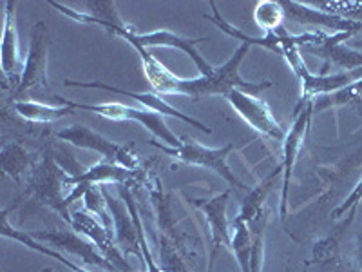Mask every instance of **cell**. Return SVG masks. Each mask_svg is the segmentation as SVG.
Returning <instances> with one entry per match:
<instances>
[{
  "instance_id": "6da1fadb",
  "label": "cell",
  "mask_w": 362,
  "mask_h": 272,
  "mask_svg": "<svg viewBox=\"0 0 362 272\" xmlns=\"http://www.w3.org/2000/svg\"><path fill=\"white\" fill-rule=\"evenodd\" d=\"M248 51H250V45L241 44L223 66L214 67V73L210 74V76H203L202 74L198 79L189 80L177 76L173 95H185L190 96L194 102H198V100L206 98V96H226L230 91L239 89L252 96H259L263 91L270 89L272 82L270 80H264V82H247V80L241 79L239 66H241L243 58L248 55Z\"/></svg>"
},
{
  "instance_id": "7a4b0ae2",
  "label": "cell",
  "mask_w": 362,
  "mask_h": 272,
  "mask_svg": "<svg viewBox=\"0 0 362 272\" xmlns=\"http://www.w3.org/2000/svg\"><path fill=\"white\" fill-rule=\"evenodd\" d=\"M47 50H49V33L45 22H37L31 31L29 53L25 58L21 84L13 91L15 102H21L25 96H33L35 102H40V96H51L54 102L62 103V96L54 95L47 82Z\"/></svg>"
},
{
  "instance_id": "3957f363",
  "label": "cell",
  "mask_w": 362,
  "mask_h": 272,
  "mask_svg": "<svg viewBox=\"0 0 362 272\" xmlns=\"http://www.w3.org/2000/svg\"><path fill=\"white\" fill-rule=\"evenodd\" d=\"M69 174L54 162L51 149L44 151L37 164L33 165V169L29 173V189L35 194V198L42 203V205L49 207L54 212L62 216L71 225V212L67 210L66 196H64V189L66 187V180Z\"/></svg>"
},
{
  "instance_id": "277c9868",
  "label": "cell",
  "mask_w": 362,
  "mask_h": 272,
  "mask_svg": "<svg viewBox=\"0 0 362 272\" xmlns=\"http://www.w3.org/2000/svg\"><path fill=\"white\" fill-rule=\"evenodd\" d=\"M151 145L160 149L161 153L169 154V157L183 162V164L198 165V167L210 169L212 173L221 176L225 181H228L230 186H234L235 189H241V187H243V183L238 180V176H235V174L232 173L230 167H228V157L235 151V145L226 144L223 145V147L210 149L198 144V142L189 140V138H185V142H181L180 147H169V145H165L156 140L151 142Z\"/></svg>"
},
{
  "instance_id": "5b68a950",
  "label": "cell",
  "mask_w": 362,
  "mask_h": 272,
  "mask_svg": "<svg viewBox=\"0 0 362 272\" xmlns=\"http://www.w3.org/2000/svg\"><path fill=\"white\" fill-rule=\"evenodd\" d=\"M67 106L76 111V109H82V111L95 113V115L103 116V118L109 120H132L136 124H141L144 128H147L148 131L156 136L158 140L163 142L165 145L169 147H180L181 142L169 128L165 124L163 115L156 111H151V109H136L129 108V106H124V103H78V102H71L67 100Z\"/></svg>"
},
{
  "instance_id": "8992f818",
  "label": "cell",
  "mask_w": 362,
  "mask_h": 272,
  "mask_svg": "<svg viewBox=\"0 0 362 272\" xmlns=\"http://www.w3.org/2000/svg\"><path fill=\"white\" fill-rule=\"evenodd\" d=\"M57 138L64 140L66 144L74 145V147L95 151V153L102 154L105 162L124 165V167L131 171H140V158L132 153V149L129 145H122L107 140L105 136H102L100 132L93 131V129L86 128L82 124L69 125V128L58 131Z\"/></svg>"
},
{
  "instance_id": "52a82bcc",
  "label": "cell",
  "mask_w": 362,
  "mask_h": 272,
  "mask_svg": "<svg viewBox=\"0 0 362 272\" xmlns=\"http://www.w3.org/2000/svg\"><path fill=\"white\" fill-rule=\"evenodd\" d=\"M210 8H212L214 15H210V17L205 18L210 22H214V24L221 29L223 33L235 38V40H241L243 44L250 45V47L252 45H259V47H264V50L279 55V57H283L284 50L290 47V45H299L300 50H303L306 45L313 44V42L317 40V37H319V33H321V31H308V33L292 35L284 26H281L276 31H267L264 37H250V35H245L243 31L235 28V26L228 24V22L219 15V9L218 6H216V2H210Z\"/></svg>"
},
{
  "instance_id": "ba28073f",
  "label": "cell",
  "mask_w": 362,
  "mask_h": 272,
  "mask_svg": "<svg viewBox=\"0 0 362 272\" xmlns=\"http://www.w3.org/2000/svg\"><path fill=\"white\" fill-rule=\"evenodd\" d=\"M112 35H118V37L127 40L131 45L140 44L145 50H148V47H176V50L183 51V53H187L192 58L194 64L198 66L203 76H210V74L214 73V67L206 62L203 55L196 51V44L209 40V38H187L174 33V31H169V29H158V31H153V33H136L127 22L118 26Z\"/></svg>"
},
{
  "instance_id": "9c48e42d",
  "label": "cell",
  "mask_w": 362,
  "mask_h": 272,
  "mask_svg": "<svg viewBox=\"0 0 362 272\" xmlns=\"http://www.w3.org/2000/svg\"><path fill=\"white\" fill-rule=\"evenodd\" d=\"M313 115H315L313 113V102H299L296 113H293V122L290 125V131H286V138L283 142L284 157L283 164L279 165L283 169V194H281V218L283 220H286V215H288V191L293 165H296L300 149L305 145Z\"/></svg>"
},
{
  "instance_id": "30bf717a",
  "label": "cell",
  "mask_w": 362,
  "mask_h": 272,
  "mask_svg": "<svg viewBox=\"0 0 362 272\" xmlns=\"http://www.w3.org/2000/svg\"><path fill=\"white\" fill-rule=\"evenodd\" d=\"M71 227L74 232L82 234L90 244L95 245L116 268L118 272H136L129 265L127 258L122 254V251L116 245V239L112 232L107 231V227L103 225L95 215H90L89 210H76L71 212Z\"/></svg>"
},
{
  "instance_id": "8fae6325",
  "label": "cell",
  "mask_w": 362,
  "mask_h": 272,
  "mask_svg": "<svg viewBox=\"0 0 362 272\" xmlns=\"http://www.w3.org/2000/svg\"><path fill=\"white\" fill-rule=\"evenodd\" d=\"M354 37V33H325L321 31L317 40L313 44L303 47V51L313 55V57H319L325 60V66H322V73L326 74V71L329 67H335L337 73L342 71H354L362 67V53L358 51L350 50L346 42Z\"/></svg>"
},
{
  "instance_id": "7c38bea8",
  "label": "cell",
  "mask_w": 362,
  "mask_h": 272,
  "mask_svg": "<svg viewBox=\"0 0 362 272\" xmlns=\"http://www.w3.org/2000/svg\"><path fill=\"white\" fill-rule=\"evenodd\" d=\"M225 98L228 100V103L235 109V113H238L252 129H255V131L261 132V135L268 136L272 140L284 142L286 131H284L279 125V122L274 118V115H272L270 108H268L264 100H261L259 96L248 95V93H243V91L239 89L230 91Z\"/></svg>"
},
{
  "instance_id": "4fadbf2b",
  "label": "cell",
  "mask_w": 362,
  "mask_h": 272,
  "mask_svg": "<svg viewBox=\"0 0 362 272\" xmlns=\"http://www.w3.org/2000/svg\"><path fill=\"white\" fill-rule=\"evenodd\" d=\"M230 202V189L223 191L221 194H216L214 198L194 200V203L203 210L206 222L210 227V258H209V272L212 271L216 256L219 249L226 247L232 252V236H230V222L226 216V207Z\"/></svg>"
},
{
  "instance_id": "5bb4252c",
  "label": "cell",
  "mask_w": 362,
  "mask_h": 272,
  "mask_svg": "<svg viewBox=\"0 0 362 272\" xmlns=\"http://www.w3.org/2000/svg\"><path fill=\"white\" fill-rule=\"evenodd\" d=\"M284 11V18L290 22H296L300 26H310V28H315L317 31H321L319 28L334 29V33H358L362 31V22L348 21V18H342L339 15H332V13H326L322 9L315 8L310 2H296V0H284L281 2Z\"/></svg>"
},
{
  "instance_id": "9a60e30c",
  "label": "cell",
  "mask_w": 362,
  "mask_h": 272,
  "mask_svg": "<svg viewBox=\"0 0 362 272\" xmlns=\"http://www.w3.org/2000/svg\"><path fill=\"white\" fill-rule=\"evenodd\" d=\"M29 236L37 242H45V244L54 245V247L62 249V251L74 254L76 258L83 261V264L95 265V267L105 268L107 272H118V268L111 264V261L90 244L89 239L83 238L78 232L69 231H51V232H28Z\"/></svg>"
},
{
  "instance_id": "2e32d148",
  "label": "cell",
  "mask_w": 362,
  "mask_h": 272,
  "mask_svg": "<svg viewBox=\"0 0 362 272\" xmlns=\"http://www.w3.org/2000/svg\"><path fill=\"white\" fill-rule=\"evenodd\" d=\"M64 86H67V87H86V89L111 91V93H115V95H122V96H127V98L138 100V102H140L144 108H148L151 111H156V113H160V115H163V116H174V118L181 120V122H185V124L192 125V128L199 129V131L206 132V135H210V132H212V129L206 128L203 122H199V120L192 118V116H189V115H183V113L177 111L176 108H173L170 103L165 102V100L161 98L160 95H156V93H131V91L118 89V87L107 86V84H102V82H76V80H69V79L64 80Z\"/></svg>"
},
{
  "instance_id": "e0dca14e",
  "label": "cell",
  "mask_w": 362,
  "mask_h": 272,
  "mask_svg": "<svg viewBox=\"0 0 362 272\" xmlns=\"http://www.w3.org/2000/svg\"><path fill=\"white\" fill-rule=\"evenodd\" d=\"M102 193L107 202L109 212L112 216V227H115V239L122 254L129 256L134 254L136 258H140L144 261V252L140 247V239H138V232H136V225L132 222V216L129 212L127 205L124 200H116L107 187L102 186Z\"/></svg>"
},
{
  "instance_id": "ac0fdd59",
  "label": "cell",
  "mask_w": 362,
  "mask_h": 272,
  "mask_svg": "<svg viewBox=\"0 0 362 272\" xmlns=\"http://www.w3.org/2000/svg\"><path fill=\"white\" fill-rule=\"evenodd\" d=\"M4 33H2V73L8 80V87L17 89L24 67H21V55H18L17 37V17H15V2H4Z\"/></svg>"
},
{
  "instance_id": "d6986e66",
  "label": "cell",
  "mask_w": 362,
  "mask_h": 272,
  "mask_svg": "<svg viewBox=\"0 0 362 272\" xmlns=\"http://www.w3.org/2000/svg\"><path fill=\"white\" fill-rule=\"evenodd\" d=\"M38 158L40 157H37L35 153H29L28 149L22 144H18V142L6 144L2 147V154H0L2 171H4L6 176L13 178L17 183H22V178H24L25 173H31Z\"/></svg>"
},
{
  "instance_id": "ffe728a7",
  "label": "cell",
  "mask_w": 362,
  "mask_h": 272,
  "mask_svg": "<svg viewBox=\"0 0 362 272\" xmlns=\"http://www.w3.org/2000/svg\"><path fill=\"white\" fill-rule=\"evenodd\" d=\"M279 174H283V169L277 167L276 171H272V174H268V176L261 181L259 186H255L254 189L245 196L243 203H241V210H239V215L235 216V218L241 220V222L245 223H250L255 216L259 215L261 210L264 209L268 194L272 193V189L276 186V180Z\"/></svg>"
},
{
  "instance_id": "44dd1931",
  "label": "cell",
  "mask_w": 362,
  "mask_h": 272,
  "mask_svg": "<svg viewBox=\"0 0 362 272\" xmlns=\"http://www.w3.org/2000/svg\"><path fill=\"white\" fill-rule=\"evenodd\" d=\"M13 109L29 122H37V124H49L54 120H60L64 116L73 115L74 109L71 106H49L44 102H35V100H21V102H13Z\"/></svg>"
},
{
  "instance_id": "7402d4cb",
  "label": "cell",
  "mask_w": 362,
  "mask_h": 272,
  "mask_svg": "<svg viewBox=\"0 0 362 272\" xmlns=\"http://www.w3.org/2000/svg\"><path fill=\"white\" fill-rule=\"evenodd\" d=\"M0 232H2V236H4V238L15 239V242H18V244H22V245H25V247L31 249V251H37V252H40V254L49 256V258H53V260L60 261V264L66 265V267L69 268V271H73V272H89V271H86V268L78 267V265H74L73 261H69V260H67V258H64L62 254H58V252L51 251L49 247H44V245H42L40 242H37V239L31 238V236H29L28 232H22V231H18V229H13V227L9 225V222H8V212H6V210H4V212H2V223H0Z\"/></svg>"
},
{
  "instance_id": "603a6c76",
  "label": "cell",
  "mask_w": 362,
  "mask_h": 272,
  "mask_svg": "<svg viewBox=\"0 0 362 272\" xmlns=\"http://www.w3.org/2000/svg\"><path fill=\"white\" fill-rule=\"evenodd\" d=\"M362 102V79L357 82L350 84L344 89L337 91L334 95L321 96L313 100V113H322L332 108H342V106H351V103Z\"/></svg>"
},
{
  "instance_id": "cb8c5ba5",
  "label": "cell",
  "mask_w": 362,
  "mask_h": 272,
  "mask_svg": "<svg viewBox=\"0 0 362 272\" xmlns=\"http://www.w3.org/2000/svg\"><path fill=\"white\" fill-rule=\"evenodd\" d=\"M232 252L238 260L241 272H250L252 234L248 223L234 218V236H232Z\"/></svg>"
},
{
  "instance_id": "d4e9b609",
  "label": "cell",
  "mask_w": 362,
  "mask_h": 272,
  "mask_svg": "<svg viewBox=\"0 0 362 272\" xmlns=\"http://www.w3.org/2000/svg\"><path fill=\"white\" fill-rule=\"evenodd\" d=\"M268 212L263 209L259 215L255 216L248 227L252 234V254H250V272H261L263 268V256H264V232H267Z\"/></svg>"
},
{
  "instance_id": "484cf974",
  "label": "cell",
  "mask_w": 362,
  "mask_h": 272,
  "mask_svg": "<svg viewBox=\"0 0 362 272\" xmlns=\"http://www.w3.org/2000/svg\"><path fill=\"white\" fill-rule=\"evenodd\" d=\"M254 18L259 28L267 29V31H276L281 26H284L283 6H281V2H274V0L257 2L254 9Z\"/></svg>"
},
{
  "instance_id": "4316f807",
  "label": "cell",
  "mask_w": 362,
  "mask_h": 272,
  "mask_svg": "<svg viewBox=\"0 0 362 272\" xmlns=\"http://www.w3.org/2000/svg\"><path fill=\"white\" fill-rule=\"evenodd\" d=\"M361 202H362V178L358 180V183L355 186V189L351 191L350 196H348V198H346L344 202H342L341 205H339L337 209L332 212V218H341V216H344V215H350L348 216V220H346V225H348V223L354 222L355 212H357V207Z\"/></svg>"
},
{
  "instance_id": "83f0119b",
  "label": "cell",
  "mask_w": 362,
  "mask_h": 272,
  "mask_svg": "<svg viewBox=\"0 0 362 272\" xmlns=\"http://www.w3.org/2000/svg\"><path fill=\"white\" fill-rule=\"evenodd\" d=\"M358 258H361V265H362V242L361 245H358Z\"/></svg>"
},
{
  "instance_id": "f1b7e54d",
  "label": "cell",
  "mask_w": 362,
  "mask_h": 272,
  "mask_svg": "<svg viewBox=\"0 0 362 272\" xmlns=\"http://www.w3.org/2000/svg\"><path fill=\"white\" fill-rule=\"evenodd\" d=\"M355 47H362V42H354Z\"/></svg>"
},
{
  "instance_id": "f546056e",
  "label": "cell",
  "mask_w": 362,
  "mask_h": 272,
  "mask_svg": "<svg viewBox=\"0 0 362 272\" xmlns=\"http://www.w3.org/2000/svg\"><path fill=\"white\" fill-rule=\"evenodd\" d=\"M42 272H53V271H51V268H44V271H42Z\"/></svg>"
}]
</instances>
